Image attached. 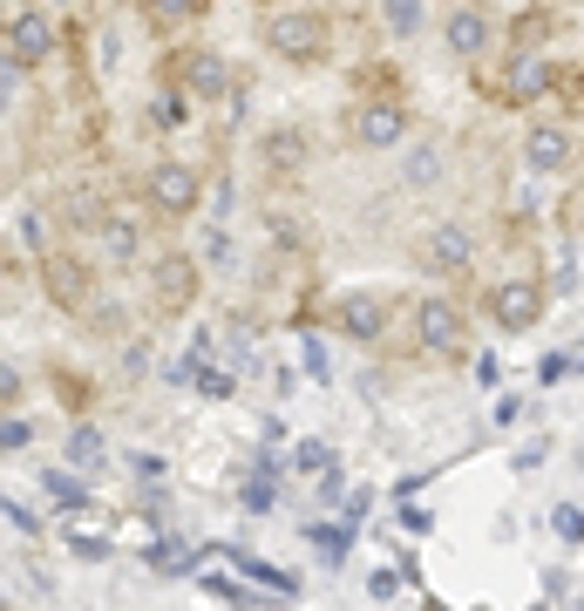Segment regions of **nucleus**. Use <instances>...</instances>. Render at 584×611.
<instances>
[{
  "label": "nucleus",
  "mask_w": 584,
  "mask_h": 611,
  "mask_svg": "<svg viewBox=\"0 0 584 611\" xmlns=\"http://www.w3.org/2000/svg\"><path fill=\"white\" fill-rule=\"evenodd\" d=\"M239 564L252 570V578H258V585H272V591H286V598L299 591V578H293V570H279V564H258V557H239Z\"/></svg>",
  "instance_id": "5701e85b"
},
{
  "label": "nucleus",
  "mask_w": 584,
  "mask_h": 611,
  "mask_svg": "<svg viewBox=\"0 0 584 611\" xmlns=\"http://www.w3.org/2000/svg\"><path fill=\"white\" fill-rule=\"evenodd\" d=\"M190 381H198V388H205L211 401H224L231 388H239V374H224V367H198V374H190Z\"/></svg>",
  "instance_id": "bb28decb"
},
{
  "label": "nucleus",
  "mask_w": 584,
  "mask_h": 611,
  "mask_svg": "<svg viewBox=\"0 0 584 611\" xmlns=\"http://www.w3.org/2000/svg\"><path fill=\"white\" fill-rule=\"evenodd\" d=\"M42 272H48V293H55L62 306H89V272H82V259L48 252V259H42Z\"/></svg>",
  "instance_id": "ddd939ff"
},
{
  "label": "nucleus",
  "mask_w": 584,
  "mask_h": 611,
  "mask_svg": "<svg viewBox=\"0 0 584 611\" xmlns=\"http://www.w3.org/2000/svg\"><path fill=\"white\" fill-rule=\"evenodd\" d=\"M436 156H442V150H428V143H421V150H408V177H415V184H428V177H436Z\"/></svg>",
  "instance_id": "2f4dec72"
},
{
  "label": "nucleus",
  "mask_w": 584,
  "mask_h": 611,
  "mask_svg": "<svg viewBox=\"0 0 584 611\" xmlns=\"http://www.w3.org/2000/svg\"><path fill=\"white\" fill-rule=\"evenodd\" d=\"M245 510H272V489L265 482H245Z\"/></svg>",
  "instance_id": "4c0bfd02"
},
{
  "label": "nucleus",
  "mask_w": 584,
  "mask_h": 611,
  "mask_svg": "<svg viewBox=\"0 0 584 611\" xmlns=\"http://www.w3.org/2000/svg\"><path fill=\"white\" fill-rule=\"evenodd\" d=\"M48 8H62V0H42V14H48Z\"/></svg>",
  "instance_id": "a19ab883"
},
{
  "label": "nucleus",
  "mask_w": 584,
  "mask_h": 611,
  "mask_svg": "<svg viewBox=\"0 0 584 611\" xmlns=\"http://www.w3.org/2000/svg\"><path fill=\"white\" fill-rule=\"evenodd\" d=\"M89 326H96V334H115V326H123V313H115V306H89Z\"/></svg>",
  "instance_id": "f704fd0d"
},
{
  "label": "nucleus",
  "mask_w": 584,
  "mask_h": 611,
  "mask_svg": "<svg viewBox=\"0 0 584 611\" xmlns=\"http://www.w3.org/2000/svg\"><path fill=\"white\" fill-rule=\"evenodd\" d=\"M42 489H48V497H55V503H68V510H75V503H82V482H68L62 469H55V476H42Z\"/></svg>",
  "instance_id": "c756f323"
},
{
  "label": "nucleus",
  "mask_w": 584,
  "mask_h": 611,
  "mask_svg": "<svg viewBox=\"0 0 584 611\" xmlns=\"http://www.w3.org/2000/svg\"><path fill=\"white\" fill-rule=\"evenodd\" d=\"M0 516H8L14 530H27V537H34V530H42V523H34V510H21V503H8V497H0Z\"/></svg>",
  "instance_id": "72a5a7b5"
},
{
  "label": "nucleus",
  "mask_w": 584,
  "mask_h": 611,
  "mask_svg": "<svg viewBox=\"0 0 584 611\" xmlns=\"http://www.w3.org/2000/svg\"><path fill=\"white\" fill-rule=\"evenodd\" d=\"M143 8H150V21H157V28H170V21H184V14H198L205 0H143Z\"/></svg>",
  "instance_id": "393cba45"
},
{
  "label": "nucleus",
  "mask_w": 584,
  "mask_h": 611,
  "mask_svg": "<svg viewBox=\"0 0 584 611\" xmlns=\"http://www.w3.org/2000/svg\"><path fill=\"white\" fill-rule=\"evenodd\" d=\"M14 109V68H0V116Z\"/></svg>",
  "instance_id": "58836bf2"
},
{
  "label": "nucleus",
  "mask_w": 584,
  "mask_h": 611,
  "mask_svg": "<svg viewBox=\"0 0 584 611\" xmlns=\"http://www.w3.org/2000/svg\"><path fill=\"white\" fill-rule=\"evenodd\" d=\"M157 299H164V306H184V299H190V259H164V272H157Z\"/></svg>",
  "instance_id": "dca6fc26"
},
{
  "label": "nucleus",
  "mask_w": 584,
  "mask_h": 611,
  "mask_svg": "<svg viewBox=\"0 0 584 611\" xmlns=\"http://www.w3.org/2000/svg\"><path fill=\"white\" fill-rule=\"evenodd\" d=\"M571 374H577V353H571V347H564V353H543V367H537L543 388H558V381H571Z\"/></svg>",
  "instance_id": "b1692460"
},
{
  "label": "nucleus",
  "mask_w": 584,
  "mask_h": 611,
  "mask_svg": "<svg viewBox=\"0 0 584 611\" xmlns=\"http://www.w3.org/2000/svg\"><path fill=\"white\" fill-rule=\"evenodd\" d=\"M0 48L14 55V68H42V62L62 48V28H55V14L27 8V14H14V21H8V41H0Z\"/></svg>",
  "instance_id": "f03ea898"
},
{
  "label": "nucleus",
  "mask_w": 584,
  "mask_h": 611,
  "mask_svg": "<svg viewBox=\"0 0 584 611\" xmlns=\"http://www.w3.org/2000/svg\"><path fill=\"white\" fill-rule=\"evenodd\" d=\"M299 150H306V143H299V130H272V137H265V156L279 163V171H293V163H299Z\"/></svg>",
  "instance_id": "412c9836"
},
{
  "label": "nucleus",
  "mask_w": 584,
  "mask_h": 611,
  "mask_svg": "<svg viewBox=\"0 0 584 611\" xmlns=\"http://www.w3.org/2000/svg\"><path fill=\"white\" fill-rule=\"evenodd\" d=\"M543 89H558V62H543V55H517L510 75H503V96L510 102H537Z\"/></svg>",
  "instance_id": "f8f14e48"
},
{
  "label": "nucleus",
  "mask_w": 584,
  "mask_h": 611,
  "mask_svg": "<svg viewBox=\"0 0 584 611\" xmlns=\"http://www.w3.org/2000/svg\"><path fill=\"white\" fill-rule=\"evenodd\" d=\"M143 197H150L157 218H190L205 204V177L190 171V163H157V171L143 177Z\"/></svg>",
  "instance_id": "f257e3e1"
},
{
  "label": "nucleus",
  "mask_w": 584,
  "mask_h": 611,
  "mask_svg": "<svg viewBox=\"0 0 584 611\" xmlns=\"http://www.w3.org/2000/svg\"><path fill=\"white\" fill-rule=\"evenodd\" d=\"M0 285H8V244H0Z\"/></svg>",
  "instance_id": "ea45409f"
},
{
  "label": "nucleus",
  "mask_w": 584,
  "mask_h": 611,
  "mask_svg": "<svg viewBox=\"0 0 584 611\" xmlns=\"http://www.w3.org/2000/svg\"><path fill=\"white\" fill-rule=\"evenodd\" d=\"M96 238H102V259H109V265H136V259H143V231H136V218H115V211H109V218L96 225Z\"/></svg>",
  "instance_id": "4468645a"
},
{
  "label": "nucleus",
  "mask_w": 584,
  "mask_h": 611,
  "mask_svg": "<svg viewBox=\"0 0 584 611\" xmlns=\"http://www.w3.org/2000/svg\"><path fill=\"white\" fill-rule=\"evenodd\" d=\"M489 313H496V326H510V334H530V326L543 319V285H530V279H503L496 293H489Z\"/></svg>",
  "instance_id": "423d86ee"
},
{
  "label": "nucleus",
  "mask_w": 584,
  "mask_h": 611,
  "mask_svg": "<svg viewBox=\"0 0 584 611\" xmlns=\"http://www.w3.org/2000/svg\"><path fill=\"white\" fill-rule=\"evenodd\" d=\"M62 218H68V225H102L109 211H102V204H96V190H68V204H62Z\"/></svg>",
  "instance_id": "aec40b11"
},
{
  "label": "nucleus",
  "mask_w": 584,
  "mask_h": 611,
  "mask_svg": "<svg viewBox=\"0 0 584 611\" xmlns=\"http://www.w3.org/2000/svg\"><path fill=\"white\" fill-rule=\"evenodd\" d=\"M27 441H34V428L21 415H0V456H14V448H27Z\"/></svg>",
  "instance_id": "a878e982"
},
{
  "label": "nucleus",
  "mask_w": 584,
  "mask_h": 611,
  "mask_svg": "<svg viewBox=\"0 0 584 611\" xmlns=\"http://www.w3.org/2000/svg\"><path fill=\"white\" fill-rule=\"evenodd\" d=\"M346 544H354V530H346V523H320V530H313V550H320L327 564H340Z\"/></svg>",
  "instance_id": "6ab92c4d"
},
{
  "label": "nucleus",
  "mask_w": 584,
  "mask_h": 611,
  "mask_svg": "<svg viewBox=\"0 0 584 611\" xmlns=\"http://www.w3.org/2000/svg\"><path fill=\"white\" fill-rule=\"evenodd\" d=\"M68 550L82 557V564H102V557H109V544H102V537H68Z\"/></svg>",
  "instance_id": "473e14b6"
},
{
  "label": "nucleus",
  "mask_w": 584,
  "mask_h": 611,
  "mask_svg": "<svg viewBox=\"0 0 584 611\" xmlns=\"http://www.w3.org/2000/svg\"><path fill=\"white\" fill-rule=\"evenodd\" d=\"M293 469L327 476V469H333V448H327V441H299V448H293Z\"/></svg>",
  "instance_id": "4be33fe9"
},
{
  "label": "nucleus",
  "mask_w": 584,
  "mask_h": 611,
  "mask_svg": "<svg viewBox=\"0 0 584 611\" xmlns=\"http://www.w3.org/2000/svg\"><path fill=\"white\" fill-rule=\"evenodd\" d=\"M551 523H558V537H564V544H577V530H584V510H577V503H558V516H551Z\"/></svg>",
  "instance_id": "7c9ffc66"
},
{
  "label": "nucleus",
  "mask_w": 584,
  "mask_h": 611,
  "mask_svg": "<svg viewBox=\"0 0 584 611\" xmlns=\"http://www.w3.org/2000/svg\"><path fill=\"white\" fill-rule=\"evenodd\" d=\"M381 21H387V28H395V34L408 41V34L421 28V0H381Z\"/></svg>",
  "instance_id": "a211bd4d"
},
{
  "label": "nucleus",
  "mask_w": 584,
  "mask_h": 611,
  "mask_svg": "<svg viewBox=\"0 0 584 611\" xmlns=\"http://www.w3.org/2000/svg\"><path fill=\"white\" fill-rule=\"evenodd\" d=\"M401 137H408V109L395 96H374V102L354 109V143L361 150H395Z\"/></svg>",
  "instance_id": "39448f33"
},
{
  "label": "nucleus",
  "mask_w": 584,
  "mask_h": 611,
  "mask_svg": "<svg viewBox=\"0 0 584 611\" xmlns=\"http://www.w3.org/2000/svg\"><path fill=\"white\" fill-rule=\"evenodd\" d=\"M150 122H157V130H184V122H190V102H184L177 89H164L157 102H150Z\"/></svg>",
  "instance_id": "f3484780"
},
{
  "label": "nucleus",
  "mask_w": 584,
  "mask_h": 611,
  "mask_svg": "<svg viewBox=\"0 0 584 611\" xmlns=\"http://www.w3.org/2000/svg\"><path fill=\"white\" fill-rule=\"evenodd\" d=\"M177 96H184V102H218V96H231L224 55H218V48H190V55L177 62Z\"/></svg>",
  "instance_id": "20e7f679"
},
{
  "label": "nucleus",
  "mask_w": 584,
  "mask_h": 611,
  "mask_svg": "<svg viewBox=\"0 0 584 611\" xmlns=\"http://www.w3.org/2000/svg\"><path fill=\"white\" fill-rule=\"evenodd\" d=\"M102 456H109V441L96 428H68V462L75 469H102Z\"/></svg>",
  "instance_id": "2eb2a0df"
},
{
  "label": "nucleus",
  "mask_w": 584,
  "mask_h": 611,
  "mask_svg": "<svg viewBox=\"0 0 584 611\" xmlns=\"http://www.w3.org/2000/svg\"><path fill=\"white\" fill-rule=\"evenodd\" d=\"M0 41H8V21H0Z\"/></svg>",
  "instance_id": "79ce46f5"
},
{
  "label": "nucleus",
  "mask_w": 584,
  "mask_h": 611,
  "mask_svg": "<svg viewBox=\"0 0 584 611\" xmlns=\"http://www.w3.org/2000/svg\"><path fill=\"white\" fill-rule=\"evenodd\" d=\"M265 41H272V48H279L286 62H320L327 55V21L320 14H272L265 21Z\"/></svg>",
  "instance_id": "7ed1b4c3"
},
{
  "label": "nucleus",
  "mask_w": 584,
  "mask_h": 611,
  "mask_svg": "<svg viewBox=\"0 0 584 611\" xmlns=\"http://www.w3.org/2000/svg\"><path fill=\"white\" fill-rule=\"evenodd\" d=\"M198 252H205V265H231V231H218V225H211Z\"/></svg>",
  "instance_id": "c85d7f7f"
},
{
  "label": "nucleus",
  "mask_w": 584,
  "mask_h": 611,
  "mask_svg": "<svg viewBox=\"0 0 584 611\" xmlns=\"http://www.w3.org/2000/svg\"><path fill=\"white\" fill-rule=\"evenodd\" d=\"M571 156H577V143H571V130H558V122H537V130L524 137V163H530L537 177L571 171Z\"/></svg>",
  "instance_id": "9d476101"
},
{
  "label": "nucleus",
  "mask_w": 584,
  "mask_h": 611,
  "mask_svg": "<svg viewBox=\"0 0 584 611\" xmlns=\"http://www.w3.org/2000/svg\"><path fill=\"white\" fill-rule=\"evenodd\" d=\"M205 591L218 598V604H252L258 591H245V585H231V578H218V570H211V578H205Z\"/></svg>",
  "instance_id": "cd10ccee"
},
{
  "label": "nucleus",
  "mask_w": 584,
  "mask_h": 611,
  "mask_svg": "<svg viewBox=\"0 0 584 611\" xmlns=\"http://www.w3.org/2000/svg\"><path fill=\"white\" fill-rule=\"evenodd\" d=\"M489 34H496V21H489L483 8H455V14L442 21V41H449V55H462V62H476V55L489 48Z\"/></svg>",
  "instance_id": "9b49d317"
},
{
  "label": "nucleus",
  "mask_w": 584,
  "mask_h": 611,
  "mask_svg": "<svg viewBox=\"0 0 584 611\" xmlns=\"http://www.w3.org/2000/svg\"><path fill=\"white\" fill-rule=\"evenodd\" d=\"M455 340H462L455 299H421V306H415V347H421V353H455Z\"/></svg>",
  "instance_id": "6e6552de"
},
{
  "label": "nucleus",
  "mask_w": 584,
  "mask_h": 611,
  "mask_svg": "<svg viewBox=\"0 0 584 611\" xmlns=\"http://www.w3.org/2000/svg\"><path fill=\"white\" fill-rule=\"evenodd\" d=\"M14 394H21V374H14V367H8V360H0V407H8Z\"/></svg>",
  "instance_id": "c9c22d12"
},
{
  "label": "nucleus",
  "mask_w": 584,
  "mask_h": 611,
  "mask_svg": "<svg viewBox=\"0 0 584 611\" xmlns=\"http://www.w3.org/2000/svg\"><path fill=\"white\" fill-rule=\"evenodd\" d=\"M470 259H476V244H470V231H462V225H436V231L421 238V272H436V279L470 272Z\"/></svg>",
  "instance_id": "0eeeda50"
},
{
  "label": "nucleus",
  "mask_w": 584,
  "mask_h": 611,
  "mask_svg": "<svg viewBox=\"0 0 584 611\" xmlns=\"http://www.w3.org/2000/svg\"><path fill=\"white\" fill-rule=\"evenodd\" d=\"M367 591H374V598H395V591H401V578H395V570H374V585H367Z\"/></svg>",
  "instance_id": "e433bc0d"
},
{
  "label": "nucleus",
  "mask_w": 584,
  "mask_h": 611,
  "mask_svg": "<svg viewBox=\"0 0 584 611\" xmlns=\"http://www.w3.org/2000/svg\"><path fill=\"white\" fill-rule=\"evenodd\" d=\"M333 326L346 340H381L387 334V299L381 293H340L333 299Z\"/></svg>",
  "instance_id": "1a4fd4ad"
}]
</instances>
